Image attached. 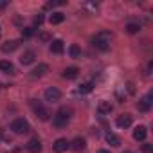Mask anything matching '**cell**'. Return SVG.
<instances>
[{"label":"cell","mask_w":153,"mask_h":153,"mask_svg":"<svg viewBox=\"0 0 153 153\" xmlns=\"http://www.w3.org/2000/svg\"><path fill=\"white\" fill-rule=\"evenodd\" d=\"M117 126H119V128H128V126H131V115H128V114L119 115V117H117Z\"/></svg>","instance_id":"cell-11"},{"label":"cell","mask_w":153,"mask_h":153,"mask_svg":"<svg viewBox=\"0 0 153 153\" xmlns=\"http://www.w3.org/2000/svg\"><path fill=\"white\" fill-rule=\"evenodd\" d=\"M151 99H153V96H151V94L144 96V97L139 101V110H140V112H148V110L151 108Z\"/></svg>","instance_id":"cell-9"},{"label":"cell","mask_w":153,"mask_h":153,"mask_svg":"<svg viewBox=\"0 0 153 153\" xmlns=\"http://www.w3.org/2000/svg\"><path fill=\"white\" fill-rule=\"evenodd\" d=\"M126 31H128L130 34H135V33L140 31V25H139V24H128V25H126Z\"/></svg>","instance_id":"cell-22"},{"label":"cell","mask_w":153,"mask_h":153,"mask_svg":"<svg viewBox=\"0 0 153 153\" xmlns=\"http://www.w3.org/2000/svg\"><path fill=\"white\" fill-rule=\"evenodd\" d=\"M112 40H114L112 33H108V31H101V33H97V34L94 36L92 43H94V47H96V49H99V51H108V49H110Z\"/></svg>","instance_id":"cell-1"},{"label":"cell","mask_w":153,"mask_h":153,"mask_svg":"<svg viewBox=\"0 0 153 153\" xmlns=\"http://www.w3.org/2000/svg\"><path fill=\"white\" fill-rule=\"evenodd\" d=\"M52 148H54L56 153H63V151H67V149L70 148V142H68L67 139H58V140L52 144Z\"/></svg>","instance_id":"cell-7"},{"label":"cell","mask_w":153,"mask_h":153,"mask_svg":"<svg viewBox=\"0 0 153 153\" xmlns=\"http://www.w3.org/2000/svg\"><path fill=\"white\" fill-rule=\"evenodd\" d=\"M7 6V2H6V0H0V9H4Z\"/></svg>","instance_id":"cell-29"},{"label":"cell","mask_w":153,"mask_h":153,"mask_svg":"<svg viewBox=\"0 0 153 153\" xmlns=\"http://www.w3.org/2000/svg\"><path fill=\"white\" fill-rule=\"evenodd\" d=\"M31 106H33V110H34V114H36V117H38L40 121H47V119L51 117V112H49L40 101L33 99V101H31Z\"/></svg>","instance_id":"cell-3"},{"label":"cell","mask_w":153,"mask_h":153,"mask_svg":"<svg viewBox=\"0 0 153 153\" xmlns=\"http://www.w3.org/2000/svg\"><path fill=\"white\" fill-rule=\"evenodd\" d=\"M142 151L144 153H151V144H142Z\"/></svg>","instance_id":"cell-27"},{"label":"cell","mask_w":153,"mask_h":153,"mask_svg":"<svg viewBox=\"0 0 153 153\" xmlns=\"http://www.w3.org/2000/svg\"><path fill=\"white\" fill-rule=\"evenodd\" d=\"M34 56H36V54H34L33 51H27V52H24V54H22L20 63H22V65H29V63H33V61H34Z\"/></svg>","instance_id":"cell-15"},{"label":"cell","mask_w":153,"mask_h":153,"mask_svg":"<svg viewBox=\"0 0 153 153\" xmlns=\"http://www.w3.org/2000/svg\"><path fill=\"white\" fill-rule=\"evenodd\" d=\"M65 4V0H58V2H49V4H45V7L47 9H51V7H56V6H63Z\"/></svg>","instance_id":"cell-25"},{"label":"cell","mask_w":153,"mask_h":153,"mask_svg":"<svg viewBox=\"0 0 153 153\" xmlns=\"http://www.w3.org/2000/svg\"><path fill=\"white\" fill-rule=\"evenodd\" d=\"M18 45H20V42L18 40H11V42H6V43H2V52H13L15 49H18Z\"/></svg>","instance_id":"cell-10"},{"label":"cell","mask_w":153,"mask_h":153,"mask_svg":"<svg viewBox=\"0 0 153 153\" xmlns=\"http://www.w3.org/2000/svg\"><path fill=\"white\" fill-rule=\"evenodd\" d=\"M11 130L15 131V133H27L29 131V123L24 119V117H18V119H15L13 123H11Z\"/></svg>","instance_id":"cell-4"},{"label":"cell","mask_w":153,"mask_h":153,"mask_svg":"<svg viewBox=\"0 0 153 153\" xmlns=\"http://www.w3.org/2000/svg\"><path fill=\"white\" fill-rule=\"evenodd\" d=\"M51 51H52L54 54H61V52L65 51L63 42H61V40H52V43H51Z\"/></svg>","instance_id":"cell-14"},{"label":"cell","mask_w":153,"mask_h":153,"mask_svg":"<svg viewBox=\"0 0 153 153\" xmlns=\"http://www.w3.org/2000/svg\"><path fill=\"white\" fill-rule=\"evenodd\" d=\"M34 34V27H25V29H22V36L24 38H31Z\"/></svg>","instance_id":"cell-24"},{"label":"cell","mask_w":153,"mask_h":153,"mask_svg":"<svg viewBox=\"0 0 153 153\" xmlns=\"http://www.w3.org/2000/svg\"><path fill=\"white\" fill-rule=\"evenodd\" d=\"M126 153H131V151H126Z\"/></svg>","instance_id":"cell-32"},{"label":"cell","mask_w":153,"mask_h":153,"mask_svg":"<svg viewBox=\"0 0 153 153\" xmlns=\"http://www.w3.org/2000/svg\"><path fill=\"white\" fill-rule=\"evenodd\" d=\"M97 153H110V151H108V149H99Z\"/></svg>","instance_id":"cell-30"},{"label":"cell","mask_w":153,"mask_h":153,"mask_svg":"<svg viewBox=\"0 0 153 153\" xmlns=\"http://www.w3.org/2000/svg\"><path fill=\"white\" fill-rule=\"evenodd\" d=\"M78 68L76 67H67L65 70H63V78L65 79H74V78H78Z\"/></svg>","instance_id":"cell-13"},{"label":"cell","mask_w":153,"mask_h":153,"mask_svg":"<svg viewBox=\"0 0 153 153\" xmlns=\"http://www.w3.org/2000/svg\"><path fill=\"white\" fill-rule=\"evenodd\" d=\"M40 40H43V42H49V40H51V36H49L47 33H42V34H40Z\"/></svg>","instance_id":"cell-28"},{"label":"cell","mask_w":153,"mask_h":153,"mask_svg":"<svg viewBox=\"0 0 153 153\" xmlns=\"http://www.w3.org/2000/svg\"><path fill=\"white\" fill-rule=\"evenodd\" d=\"M63 20H65V15H63V13H52L51 18H49V22H51L52 25H58V24H61Z\"/></svg>","instance_id":"cell-17"},{"label":"cell","mask_w":153,"mask_h":153,"mask_svg":"<svg viewBox=\"0 0 153 153\" xmlns=\"http://www.w3.org/2000/svg\"><path fill=\"white\" fill-rule=\"evenodd\" d=\"M43 24V15H36L34 16V25H42Z\"/></svg>","instance_id":"cell-26"},{"label":"cell","mask_w":153,"mask_h":153,"mask_svg":"<svg viewBox=\"0 0 153 153\" xmlns=\"http://www.w3.org/2000/svg\"><path fill=\"white\" fill-rule=\"evenodd\" d=\"M90 90H92V83H83V85H79V88H78L79 94H88Z\"/></svg>","instance_id":"cell-23"},{"label":"cell","mask_w":153,"mask_h":153,"mask_svg":"<svg viewBox=\"0 0 153 153\" xmlns=\"http://www.w3.org/2000/svg\"><path fill=\"white\" fill-rule=\"evenodd\" d=\"M97 110H99L101 114H110V112H112V105H110V101H99Z\"/></svg>","instance_id":"cell-18"},{"label":"cell","mask_w":153,"mask_h":153,"mask_svg":"<svg viewBox=\"0 0 153 153\" xmlns=\"http://www.w3.org/2000/svg\"><path fill=\"white\" fill-rule=\"evenodd\" d=\"M70 117H72V110L67 108V106H63V108H59V110L54 114L52 124H54L56 128H63V126H67V123L70 121Z\"/></svg>","instance_id":"cell-2"},{"label":"cell","mask_w":153,"mask_h":153,"mask_svg":"<svg viewBox=\"0 0 153 153\" xmlns=\"http://www.w3.org/2000/svg\"><path fill=\"white\" fill-rule=\"evenodd\" d=\"M106 142H108L110 146H121V139H119L115 133H112V131L106 133Z\"/></svg>","instance_id":"cell-16"},{"label":"cell","mask_w":153,"mask_h":153,"mask_svg":"<svg viewBox=\"0 0 153 153\" xmlns=\"http://www.w3.org/2000/svg\"><path fill=\"white\" fill-rule=\"evenodd\" d=\"M72 149L74 151H83L85 149V139H74V142H72Z\"/></svg>","instance_id":"cell-19"},{"label":"cell","mask_w":153,"mask_h":153,"mask_svg":"<svg viewBox=\"0 0 153 153\" xmlns=\"http://www.w3.org/2000/svg\"><path fill=\"white\" fill-rule=\"evenodd\" d=\"M47 72H49V65L42 63V65L34 67V68L31 70V74H29V76H31V78H34V79H36V78H42V76H45Z\"/></svg>","instance_id":"cell-6"},{"label":"cell","mask_w":153,"mask_h":153,"mask_svg":"<svg viewBox=\"0 0 153 153\" xmlns=\"http://www.w3.org/2000/svg\"><path fill=\"white\" fill-rule=\"evenodd\" d=\"M0 140H2V131H0Z\"/></svg>","instance_id":"cell-31"},{"label":"cell","mask_w":153,"mask_h":153,"mask_svg":"<svg viewBox=\"0 0 153 153\" xmlns=\"http://www.w3.org/2000/svg\"><path fill=\"white\" fill-rule=\"evenodd\" d=\"M25 148H27L29 153H40V151H42V142H40L38 139H31V140L25 144Z\"/></svg>","instance_id":"cell-8"},{"label":"cell","mask_w":153,"mask_h":153,"mask_svg":"<svg viewBox=\"0 0 153 153\" xmlns=\"http://www.w3.org/2000/svg\"><path fill=\"white\" fill-rule=\"evenodd\" d=\"M146 135H148L146 126H137V128L133 130V139H135V140H144Z\"/></svg>","instance_id":"cell-12"},{"label":"cell","mask_w":153,"mask_h":153,"mask_svg":"<svg viewBox=\"0 0 153 153\" xmlns=\"http://www.w3.org/2000/svg\"><path fill=\"white\" fill-rule=\"evenodd\" d=\"M0 70H4V72H11L13 70V63L7 61V59H2L0 61Z\"/></svg>","instance_id":"cell-20"},{"label":"cell","mask_w":153,"mask_h":153,"mask_svg":"<svg viewBox=\"0 0 153 153\" xmlns=\"http://www.w3.org/2000/svg\"><path fill=\"white\" fill-rule=\"evenodd\" d=\"M45 99H47L49 103H58V101L61 99V92H59L56 87H49V88L45 90Z\"/></svg>","instance_id":"cell-5"},{"label":"cell","mask_w":153,"mask_h":153,"mask_svg":"<svg viewBox=\"0 0 153 153\" xmlns=\"http://www.w3.org/2000/svg\"><path fill=\"white\" fill-rule=\"evenodd\" d=\"M68 52H70V56H72V58H79V56H81V51H79V47H78V45H70Z\"/></svg>","instance_id":"cell-21"}]
</instances>
